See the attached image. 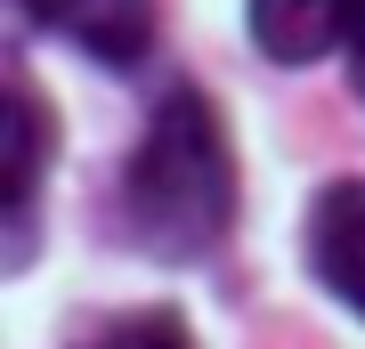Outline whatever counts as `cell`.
<instances>
[{"mask_svg": "<svg viewBox=\"0 0 365 349\" xmlns=\"http://www.w3.org/2000/svg\"><path fill=\"white\" fill-rule=\"evenodd\" d=\"M235 228V146L203 90H170L122 163V236L146 260H203Z\"/></svg>", "mask_w": 365, "mask_h": 349, "instance_id": "6da1fadb", "label": "cell"}, {"mask_svg": "<svg viewBox=\"0 0 365 349\" xmlns=\"http://www.w3.org/2000/svg\"><path fill=\"white\" fill-rule=\"evenodd\" d=\"M300 252H309V276H317V285H325L341 309L365 317V179H333L309 203Z\"/></svg>", "mask_w": 365, "mask_h": 349, "instance_id": "7a4b0ae2", "label": "cell"}, {"mask_svg": "<svg viewBox=\"0 0 365 349\" xmlns=\"http://www.w3.org/2000/svg\"><path fill=\"white\" fill-rule=\"evenodd\" d=\"M81 349H195V341H187V325L170 309H130V317L106 325V333H90Z\"/></svg>", "mask_w": 365, "mask_h": 349, "instance_id": "5b68a950", "label": "cell"}, {"mask_svg": "<svg viewBox=\"0 0 365 349\" xmlns=\"http://www.w3.org/2000/svg\"><path fill=\"white\" fill-rule=\"evenodd\" d=\"M41 16H49V33H66L81 57L114 65V74L155 49V0H41Z\"/></svg>", "mask_w": 365, "mask_h": 349, "instance_id": "3957f363", "label": "cell"}, {"mask_svg": "<svg viewBox=\"0 0 365 349\" xmlns=\"http://www.w3.org/2000/svg\"><path fill=\"white\" fill-rule=\"evenodd\" d=\"M349 9L357 0H244L252 49L276 65H317L333 41H349Z\"/></svg>", "mask_w": 365, "mask_h": 349, "instance_id": "277c9868", "label": "cell"}, {"mask_svg": "<svg viewBox=\"0 0 365 349\" xmlns=\"http://www.w3.org/2000/svg\"><path fill=\"white\" fill-rule=\"evenodd\" d=\"M349 81H357V98H365V0L349 9Z\"/></svg>", "mask_w": 365, "mask_h": 349, "instance_id": "8992f818", "label": "cell"}]
</instances>
